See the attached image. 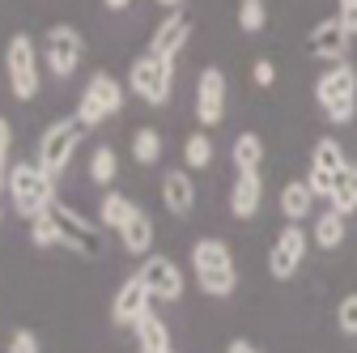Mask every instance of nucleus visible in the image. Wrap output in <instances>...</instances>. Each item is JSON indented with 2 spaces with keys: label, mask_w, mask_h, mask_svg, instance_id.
Returning <instances> with one entry per match:
<instances>
[{
  "label": "nucleus",
  "mask_w": 357,
  "mask_h": 353,
  "mask_svg": "<svg viewBox=\"0 0 357 353\" xmlns=\"http://www.w3.org/2000/svg\"><path fill=\"white\" fill-rule=\"evenodd\" d=\"M5 188H9L13 209L26 217V222H34V217H47V213L60 204V200H56V179H52V174L43 170L38 162H13Z\"/></svg>",
  "instance_id": "nucleus-1"
},
{
  "label": "nucleus",
  "mask_w": 357,
  "mask_h": 353,
  "mask_svg": "<svg viewBox=\"0 0 357 353\" xmlns=\"http://www.w3.org/2000/svg\"><path fill=\"white\" fill-rule=\"evenodd\" d=\"M192 273L200 281V294L208 298H230L238 290V269L226 239H196L192 243Z\"/></svg>",
  "instance_id": "nucleus-2"
},
{
  "label": "nucleus",
  "mask_w": 357,
  "mask_h": 353,
  "mask_svg": "<svg viewBox=\"0 0 357 353\" xmlns=\"http://www.w3.org/2000/svg\"><path fill=\"white\" fill-rule=\"evenodd\" d=\"M315 103H319V111H324L328 123H336V128L340 123H353V115H357V68L349 60L328 64L319 73V81H315Z\"/></svg>",
  "instance_id": "nucleus-3"
},
{
  "label": "nucleus",
  "mask_w": 357,
  "mask_h": 353,
  "mask_svg": "<svg viewBox=\"0 0 357 353\" xmlns=\"http://www.w3.org/2000/svg\"><path fill=\"white\" fill-rule=\"evenodd\" d=\"M123 103H128V85L119 77H111V73H94V77L85 81L81 98H77V115L73 119L81 128H98V123L115 119L123 111Z\"/></svg>",
  "instance_id": "nucleus-4"
},
{
  "label": "nucleus",
  "mask_w": 357,
  "mask_h": 353,
  "mask_svg": "<svg viewBox=\"0 0 357 353\" xmlns=\"http://www.w3.org/2000/svg\"><path fill=\"white\" fill-rule=\"evenodd\" d=\"M128 90L149 107H166L174 90V60H162L153 52H141L128 68Z\"/></svg>",
  "instance_id": "nucleus-5"
},
{
  "label": "nucleus",
  "mask_w": 357,
  "mask_h": 353,
  "mask_svg": "<svg viewBox=\"0 0 357 353\" xmlns=\"http://www.w3.org/2000/svg\"><path fill=\"white\" fill-rule=\"evenodd\" d=\"M43 64L56 81H68L77 68H81V56H85V38L73 22H52L47 34H43Z\"/></svg>",
  "instance_id": "nucleus-6"
},
{
  "label": "nucleus",
  "mask_w": 357,
  "mask_h": 353,
  "mask_svg": "<svg viewBox=\"0 0 357 353\" xmlns=\"http://www.w3.org/2000/svg\"><path fill=\"white\" fill-rule=\"evenodd\" d=\"M5 73H9V90L17 103H30L38 94V47H34V38L26 30H17L9 38V47H5Z\"/></svg>",
  "instance_id": "nucleus-7"
},
{
  "label": "nucleus",
  "mask_w": 357,
  "mask_h": 353,
  "mask_svg": "<svg viewBox=\"0 0 357 353\" xmlns=\"http://www.w3.org/2000/svg\"><path fill=\"white\" fill-rule=\"evenodd\" d=\"M81 137H85V128L77 123V119H60V123H52L47 132H43V141H38V166L52 174V179H60V174L68 170V162H73V153L81 149Z\"/></svg>",
  "instance_id": "nucleus-8"
},
{
  "label": "nucleus",
  "mask_w": 357,
  "mask_h": 353,
  "mask_svg": "<svg viewBox=\"0 0 357 353\" xmlns=\"http://www.w3.org/2000/svg\"><path fill=\"white\" fill-rule=\"evenodd\" d=\"M344 166H349L344 145H340L336 137H319L315 149H310V170H306V183H310V192H315V200H328V196H332L336 174H340Z\"/></svg>",
  "instance_id": "nucleus-9"
},
{
  "label": "nucleus",
  "mask_w": 357,
  "mask_h": 353,
  "mask_svg": "<svg viewBox=\"0 0 357 353\" xmlns=\"http://www.w3.org/2000/svg\"><path fill=\"white\" fill-rule=\"evenodd\" d=\"M306 251H310V234L298 222H285V230L277 234L273 251H268V277H273V281H289L302 269Z\"/></svg>",
  "instance_id": "nucleus-10"
},
{
  "label": "nucleus",
  "mask_w": 357,
  "mask_h": 353,
  "mask_svg": "<svg viewBox=\"0 0 357 353\" xmlns=\"http://www.w3.org/2000/svg\"><path fill=\"white\" fill-rule=\"evenodd\" d=\"M52 226H56V247H64V251H77V255L102 251L98 230L89 226V217H81V213L68 209V204H56V209H52Z\"/></svg>",
  "instance_id": "nucleus-11"
},
{
  "label": "nucleus",
  "mask_w": 357,
  "mask_h": 353,
  "mask_svg": "<svg viewBox=\"0 0 357 353\" xmlns=\"http://www.w3.org/2000/svg\"><path fill=\"white\" fill-rule=\"evenodd\" d=\"M137 277L149 285L153 302H178V298H183V290H188L183 269H178L170 255H145V264H141Z\"/></svg>",
  "instance_id": "nucleus-12"
},
{
  "label": "nucleus",
  "mask_w": 357,
  "mask_h": 353,
  "mask_svg": "<svg viewBox=\"0 0 357 353\" xmlns=\"http://www.w3.org/2000/svg\"><path fill=\"white\" fill-rule=\"evenodd\" d=\"M196 119H200V128H217L226 119V73L217 64H208L196 77Z\"/></svg>",
  "instance_id": "nucleus-13"
},
{
  "label": "nucleus",
  "mask_w": 357,
  "mask_h": 353,
  "mask_svg": "<svg viewBox=\"0 0 357 353\" xmlns=\"http://www.w3.org/2000/svg\"><path fill=\"white\" fill-rule=\"evenodd\" d=\"M149 311H153V294H149V285L141 277H128L111 298V320L123 324V328H137Z\"/></svg>",
  "instance_id": "nucleus-14"
},
{
  "label": "nucleus",
  "mask_w": 357,
  "mask_h": 353,
  "mask_svg": "<svg viewBox=\"0 0 357 353\" xmlns=\"http://www.w3.org/2000/svg\"><path fill=\"white\" fill-rule=\"evenodd\" d=\"M306 47H310V56L324 60V64H340V60L349 56V47H353V38H349V30L340 26V17L332 13V17H324V22L310 26Z\"/></svg>",
  "instance_id": "nucleus-15"
},
{
  "label": "nucleus",
  "mask_w": 357,
  "mask_h": 353,
  "mask_svg": "<svg viewBox=\"0 0 357 353\" xmlns=\"http://www.w3.org/2000/svg\"><path fill=\"white\" fill-rule=\"evenodd\" d=\"M192 17L183 13V9H174V13H166L162 22H158V30H153V38H149V52L153 56H162V60H178V52L192 43Z\"/></svg>",
  "instance_id": "nucleus-16"
},
{
  "label": "nucleus",
  "mask_w": 357,
  "mask_h": 353,
  "mask_svg": "<svg viewBox=\"0 0 357 353\" xmlns=\"http://www.w3.org/2000/svg\"><path fill=\"white\" fill-rule=\"evenodd\" d=\"M162 204L170 217H188L196 209V183H192V170L188 166H174L162 174Z\"/></svg>",
  "instance_id": "nucleus-17"
},
{
  "label": "nucleus",
  "mask_w": 357,
  "mask_h": 353,
  "mask_svg": "<svg viewBox=\"0 0 357 353\" xmlns=\"http://www.w3.org/2000/svg\"><path fill=\"white\" fill-rule=\"evenodd\" d=\"M115 234H119V243H123L128 255H149V251H153V217L137 204V209L128 213V222H123Z\"/></svg>",
  "instance_id": "nucleus-18"
},
{
  "label": "nucleus",
  "mask_w": 357,
  "mask_h": 353,
  "mask_svg": "<svg viewBox=\"0 0 357 353\" xmlns=\"http://www.w3.org/2000/svg\"><path fill=\"white\" fill-rule=\"evenodd\" d=\"M259 200H264V179H259V170H243V174H234V188H230V213L238 217V222L255 217Z\"/></svg>",
  "instance_id": "nucleus-19"
},
{
  "label": "nucleus",
  "mask_w": 357,
  "mask_h": 353,
  "mask_svg": "<svg viewBox=\"0 0 357 353\" xmlns=\"http://www.w3.org/2000/svg\"><path fill=\"white\" fill-rule=\"evenodd\" d=\"M281 213L298 226H302V217H315V192H310L306 179H294L281 188Z\"/></svg>",
  "instance_id": "nucleus-20"
},
{
  "label": "nucleus",
  "mask_w": 357,
  "mask_h": 353,
  "mask_svg": "<svg viewBox=\"0 0 357 353\" xmlns=\"http://www.w3.org/2000/svg\"><path fill=\"white\" fill-rule=\"evenodd\" d=\"M328 209H336L340 217H349L357 209V162H349L340 174H336V188L328 196Z\"/></svg>",
  "instance_id": "nucleus-21"
},
{
  "label": "nucleus",
  "mask_w": 357,
  "mask_h": 353,
  "mask_svg": "<svg viewBox=\"0 0 357 353\" xmlns=\"http://www.w3.org/2000/svg\"><path fill=\"white\" fill-rule=\"evenodd\" d=\"M344 217L336 213V209H328V213H319L315 217V230H310V243L315 247H324V251H336L340 243H344Z\"/></svg>",
  "instance_id": "nucleus-22"
},
{
  "label": "nucleus",
  "mask_w": 357,
  "mask_h": 353,
  "mask_svg": "<svg viewBox=\"0 0 357 353\" xmlns=\"http://www.w3.org/2000/svg\"><path fill=\"white\" fill-rule=\"evenodd\" d=\"M230 162H234V174L259 170V166H264V141H259V132H243V137H234Z\"/></svg>",
  "instance_id": "nucleus-23"
},
{
  "label": "nucleus",
  "mask_w": 357,
  "mask_h": 353,
  "mask_svg": "<svg viewBox=\"0 0 357 353\" xmlns=\"http://www.w3.org/2000/svg\"><path fill=\"white\" fill-rule=\"evenodd\" d=\"M115 174H119V153H115L111 145L89 149V183L111 188V183H115Z\"/></svg>",
  "instance_id": "nucleus-24"
},
{
  "label": "nucleus",
  "mask_w": 357,
  "mask_h": 353,
  "mask_svg": "<svg viewBox=\"0 0 357 353\" xmlns=\"http://www.w3.org/2000/svg\"><path fill=\"white\" fill-rule=\"evenodd\" d=\"M137 209L123 192H107L102 196V204H98V226H107V230H119L123 222H128V213Z\"/></svg>",
  "instance_id": "nucleus-25"
},
{
  "label": "nucleus",
  "mask_w": 357,
  "mask_h": 353,
  "mask_svg": "<svg viewBox=\"0 0 357 353\" xmlns=\"http://www.w3.org/2000/svg\"><path fill=\"white\" fill-rule=\"evenodd\" d=\"M132 158L141 166H153L162 158V132L158 128H137L132 132Z\"/></svg>",
  "instance_id": "nucleus-26"
},
{
  "label": "nucleus",
  "mask_w": 357,
  "mask_h": 353,
  "mask_svg": "<svg viewBox=\"0 0 357 353\" xmlns=\"http://www.w3.org/2000/svg\"><path fill=\"white\" fill-rule=\"evenodd\" d=\"M137 332V340H141V349H170V328H166V320H158L153 311L132 328Z\"/></svg>",
  "instance_id": "nucleus-27"
},
{
  "label": "nucleus",
  "mask_w": 357,
  "mask_h": 353,
  "mask_svg": "<svg viewBox=\"0 0 357 353\" xmlns=\"http://www.w3.org/2000/svg\"><path fill=\"white\" fill-rule=\"evenodd\" d=\"M213 162V141L204 137V132H192V137L183 141V166L188 170H204Z\"/></svg>",
  "instance_id": "nucleus-28"
},
{
  "label": "nucleus",
  "mask_w": 357,
  "mask_h": 353,
  "mask_svg": "<svg viewBox=\"0 0 357 353\" xmlns=\"http://www.w3.org/2000/svg\"><path fill=\"white\" fill-rule=\"evenodd\" d=\"M238 26L247 34H255V30L268 26V5H264V0H238Z\"/></svg>",
  "instance_id": "nucleus-29"
},
{
  "label": "nucleus",
  "mask_w": 357,
  "mask_h": 353,
  "mask_svg": "<svg viewBox=\"0 0 357 353\" xmlns=\"http://www.w3.org/2000/svg\"><path fill=\"white\" fill-rule=\"evenodd\" d=\"M336 332L340 336H357V294H344L336 302Z\"/></svg>",
  "instance_id": "nucleus-30"
},
{
  "label": "nucleus",
  "mask_w": 357,
  "mask_h": 353,
  "mask_svg": "<svg viewBox=\"0 0 357 353\" xmlns=\"http://www.w3.org/2000/svg\"><path fill=\"white\" fill-rule=\"evenodd\" d=\"M9 353H43L38 332H30V328H13V336H9Z\"/></svg>",
  "instance_id": "nucleus-31"
},
{
  "label": "nucleus",
  "mask_w": 357,
  "mask_h": 353,
  "mask_svg": "<svg viewBox=\"0 0 357 353\" xmlns=\"http://www.w3.org/2000/svg\"><path fill=\"white\" fill-rule=\"evenodd\" d=\"M30 243H34V247H56V226H52V213H47V217H34V222H30Z\"/></svg>",
  "instance_id": "nucleus-32"
},
{
  "label": "nucleus",
  "mask_w": 357,
  "mask_h": 353,
  "mask_svg": "<svg viewBox=\"0 0 357 353\" xmlns=\"http://www.w3.org/2000/svg\"><path fill=\"white\" fill-rule=\"evenodd\" d=\"M9 145H13V128H9V119L0 115V188H5V179H9Z\"/></svg>",
  "instance_id": "nucleus-33"
},
{
  "label": "nucleus",
  "mask_w": 357,
  "mask_h": 353,
  "mask_svg": "<svg viewBox=\"0 0 357 353\" xmlns=\"http://www.w3.org/2000/svg\"><path fill=\"white\" fill-rule=\"evenodd\" d=\"M336 17L349 30V38H357V0H336Z\"/></svg>",
  "instance_id": "nucleus-34"
},
{
  "label": "nucleus",
  "mask_w": 357,
  "mask_h": 353,
  "mask_svg": "<svg viewBox=\"0 0 357 353\" xmlns=\"http://www.w3.org/2000/svg\"><path fill=\"white\" fill-rule=\"evenodd\" d=\"M251 81L259 85V90H273V85H277V64L255 60V68H251Z\"/></svg>",
  "instance_id": "nucleus-35"
},
{
  "label": "nucleus",
  "mask_w": 357,
  "mask_h": 353,
  "mask_svg": "<svg viewBox=\"0 0 357 353\" xmlns=\"http://www.w3.org/2000/svg\"><path fill=\"white\" fill-rule=\"evenodd\" d=\"M226 353H259V349H255V345H251L247 336H234V340L226 345Z\"/></svg>",
  "instance_id": "nucleus-36"
},
{
  "label": "nucleus",
  "mask_w": 357,
  "mask_h": 353,
  "mask_svg": "<svg viewBox=\"0 0 357 353\" xmlns=\"http://www.w3.org/2000/svg\"><path fill=\"white\" fill-rule=\"evenodd\" d=\"M102 5H107L111 13H123V9H132V0H102Z\"/></svg>",
  "instance_id": "nucleus-37"
},
{
  "label": "nucleus",
  "mask_w": 357,
  "mask_h": 353,
  "mask_svg": "<svg viewBox=\"0 0 357 353\" xmlns=\"http://www.w3.org/2000/svg\"><path fill=\"white\" fill-rule=\"evenodd\" d=\"M158 5H162L166 13H174V9H183V0H158Z\"/></svg>",
  "instance_id": "nucleus-38"
},
{
  "label": "nucleus",
  "mask_w": 357,
  "mask_h": 353,
  "mask_svg": "<svg viewBox=\"0 0 357 353\" xmlns=\"http://www.w3.org/2000/svg\"><path fill=\"white\" fill-rule=\"evenodd\" d=\"M141 353H174V349H141Z\"/></svg>",
  "instance_id": "nucleus-39"
},
{
  "label": "nucleus",
  "mask_w": 357,
  "mask_h": 353,
  "mask_svg": "<svg viewBox=\"0 0 357 353\" xmlns=\"http://www.w3.org/2000/svg\"><path fill=\"white\" fill-rule=\"evenodd\" d=\"M0 217H5V213H0Z\"/></svg>",
  "instance_id": "nucleus-40"
}]
</instances>
